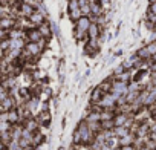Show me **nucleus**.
I'll list each match as a JSON object with an SVG mask.
<instances>
[{
    "mask_svg": "<svg viewBox=\"0 0 156 150\" xmlns=\"http://www.w3.org/2000/svg\"><path fill=\"white\" fill-rule=\"evenodd\" d=\"M103 32H104V28H101L97 22L92 20V25H90V28L87 31V38L89 40H98L103 35Z\"/></svg>",
    "mask_w": 156,
    "mask_h": 150,
    "instance_id": "nucleus-5",
    "label": "nucleus"
},
{
    "mask_svg": "<svg viewBox=\"0 0 156 150\" xmlns=\"http://www.w3.org/2000/svg\"><path fill=\"white\" fill-rule=\"evenodd\" d=\"M103 97H104V92H103L98 86H95V88L92 89V92H90V97H89V103H90V106H98V103L101 101Z\"/></svg>",
    "mask_w": 156,
    "mask_h": 150,
    "instance_id": "nucleus-8",
    "label": "nucleus"
},
{
    "mask_svg": "<svg viewBox=\"0 0 156 150\" xmlns=\"http://www.w3.org/2000/svg\"><path fill=\"white\" fill-rule=\"evenodd\" d=\"M142 61H150L151 60V57H150V54H148V51H147V46L144 45V46H141L136 52H135Z\"/></svg>",
    "mask_w": 156,
    "mask_h": 150,
    "instance_id": "nucleus-9",
    "label": "nucleus"
},
{
    "mask_svg": "<svg viewBox=\"0 0 156 150\" xmlns=\"http://www.w3.org/2000/svg\"><path fill=\"white\" fill-rule=\"evenodd\" d=\"M67 16L69 19L75 23L78 19L83 17V12H81V8H80V3L78 0H69L67 2Z\"/></svg>",
    "mask_w": 156,
    "mask_h": 150,
    "instance_id": "nucleus-3",
    "label": "nucleus"
},
{
    "mask_svg": "<svg viewBox=\"0 0 156 150\" xmlns=\"http://www.w3.org/2000/svg\"><path fill=\"white\" fill-rule=\"evenodd\" d=\"M110 92H112L113 95H116L118 98H119V97H126L127 92H129V83L121 81V80H115V78H113V83H112V89H110Z\"/></svg>",
    "mask_w": 156,
    "mask_h": 150,
    "instance_id": "nucleus-4",
    "label": "nucleus"
},
{
    "mask_svg": "<svg viewBox=\"0 0 156 150\" xmlns=\"http://www.w3.org/2000/svg\"><path fill=\"white\" fill-rule=\"evenodd\" d=\"M147 12L156 14V3H148V9H147Z\"/></svg>",
    "mask_w": 156,
    "mask_h": 150,
    "instance_id": "nucleus-13",
    "label": "nucleus"
},
{
    "mask_svg": "<svg viewBox=\"0 0 156 150\" xmlns=\"http://www.w3.org/2000/svg\"><path fill=\"white\" fill-rule=\"evenodd\" d=\"M151 61H154V63H156V55H154V57L151 58Z\"/></svg>",
    "mask_w": 156,
    "mask_h": 150,
    "instance_id": "nucleus-14",
    "label": "nucleus"
},
{
    "mask_svg": "<svg viewBox=\"0 0 156 150\" xmlns=\"http://www.w3.org/2000/svg\"><path fill=\"white\" fill-rule=\"evenodd\" d=\"M147 22L153 23L156 26V14H151V12H147Z\"/></svg>",
    "mask_w": 156,
    "mask_h": 150,
    "instance_id": "nucleus-12",
    "label": "nucleus"
},
{
    "mask_svg": "<svg viewBox=\"0 0 156 150\" xmlns=\"http://www.w3.org/2000/svg\"><path fill=\"white\" fill-rule=\"evenodd\" d=\"M112 132H113V136H115V138H121V136L127 135V133L130 132V129L126 127V126H121V127H115Z\"/></svg>",
    "mask_w": 156,
    "mask_h": 150,
    "instance_id": "nucleus-10",
    "label": "nucleus"
},
{
    "mask_svg": "<svg viewBox=\"0 0 156 150\" xmlns=\"http://www.w3.org/2000/svg\"><path fill=\"white\" fill-rule=\"evenodd\" d=\"M98 107L101 110H118V97L113 95L112 92L104 94V97L101 98V101L98 103Z\"/></svg>",
    "mask_w": 156,
    "mask_h": 150,
    "instance_id": "nucleus-2",
    "label": "nucleus"
},
{
    "mask_svg": "<svg viewBox=\"0 0 156 150\" xmlns=\"http://www.w3.org/2000/svg\"><path fill=\"white\" fill-rule=\"evenodd\" d=\"M94 138H95V133L90 130L89 124L84 120H81L80 123H78L75 130L72 132V144H75V145L89 147L92 144Z\"/></svg>",
    "mask_w": 156,
    "mask_h": 150,
    "instance_id": "nucleus-1",
    "label": "nucleus"
},
{
    "mask_svg": "<svg viewBox=\"0 0 156 150\" xmlns=\"http://www.w3.org/2000/svg\"><path fill=\"white\" fill-rule=\"evenodd\" d=\"M145 46H147V51H148L150 57L153 58V57L156 55V40H154V41H148Z\"/></svg>",
    "mask_w": 156,
    "mask_h": 150,
    "instance_id": "nucleus-11",
    "label": "nucleus"
},
{
    "mask_svg": "<svg viewBox=\"0 0 156 150\" xmlns=\"http://www.w3.org/2000/svg\"><path fill=\"white\" fill-rule=\"evenodd\" d=\"M133 115L130 113H126V112H116L115 113V118H113V123H115V127H121V126H126L129 123V120L132 118Z\"/></svg>",
    "mask_w": 156,
    "mask_h": 150,
    "instance_id": "nucleus-6",
    "label": "nucleus"
},
{
    "mask_svg": "<svg viewBox=\"0 0 156 150\" xmlns=\"http://www.w3.org/2000/svg\"><path fill=\"white\" fill-rule=\"evenodd\" d=\"M136 142V135L133 132H129L127 135L118 138V147H126V145H135Z\"/></svg>",
    "mask_w": 156,
    "mask_h": 150,
    "instance_id": "nucleus-7",
    "label": "nucleus"
}]
</instances>
